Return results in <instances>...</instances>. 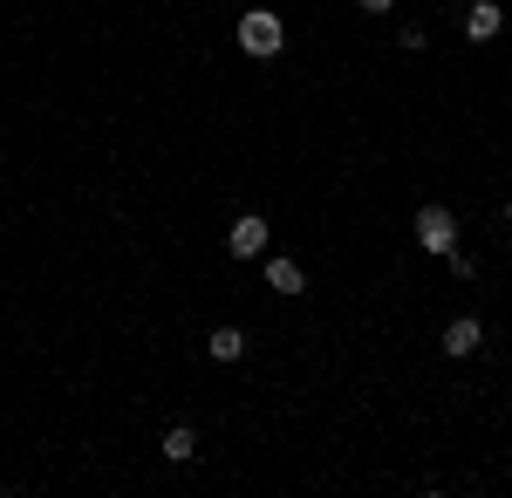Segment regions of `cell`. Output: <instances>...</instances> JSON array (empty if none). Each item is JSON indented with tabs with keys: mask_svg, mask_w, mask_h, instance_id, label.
<instances>
[{
	"mask_svg": "<svg viewBox=\"0 0 512 498\" xmlns=\"http://www.w3.org/2000/svg\"><path fill=\"white\" fill-rule=\"evenodd\" d=\"M239 48H246L253 62H274L280 48H287V21H280L274 7H253V14H239Z\"/></svg>",
	"mask_w": 512,
	"mask_h": 498,
	"instance_id": "obj_1",
	"label": "cell"
},
{
	"mask_svg": "<svg viewBox=\"0 0 512 498\" xmlns=\"http://www.w3.org/2000/svg\"><path fill=\"white\" fill-rule=\"evenodd\" d=\"M417 246L437 253V260L458 253V219H451V205H424V212H417Z\"/></svg>",
	"mask_w": 512,
	"mask_h": 498,
	"instance_id": "obj_2",
	"label": "cell"
},
{
	"mask_svg": "<svg viewBox=\"0 0 512 498\" xmlns=\"http://www.w3.org/2000/svg\"><path fill=\"white\" fill-rule=\"evenodd\" d=\"M267 239H274V232H267L260 212H239L233 232H226V253H233V260H260V253H267Z\"/></svg>",
	"mask_w": 512,
	"mask_h": 498,
	"instance_id": "obj_3",
	"label": "cell"
},
{
	"mask_svg": "<svg viewBox=\"0 0 512 498\" xmlns=\"http://www.w3.org/2000/svg\"><path fill=\"white\" fill-rule=\"evenodd\" d=\"M499 28H506L499 0H472V7H465V41H478V48H485V41H499Z\"/></svg>",
	"mask_w": 512,
	"mask_h": 498,
	"instance_id": "obj_4",
	"label": "cell"
},
{
	"mask_svg": "<svg viewBox=\"0 0 512 498\" xmlns=\"http://www.w3.org/2000/svg\"><path fill=\"white\" fill-rule=\"evenodd\" d=\"M478 348H485V321L458 314V321L444 328V355H458V362H465V355H478Z\"/></svg>",
	"mask_w": 512,
	"mask_h": 498,
	"instance_id": "obj_5",
	"label": "cell"
},
{
	"mask_svg": "<svg viewBox=\"0 0 512 498\" xmlns=\"http://www.w3.org/2000/svg\"><path fill=\"white\" fill-rule=\"evenodd\" d=\"M267 287H274V294H308V273H301V260H267Z\"/></svg>",
	"mask_w": 512,
	"mask_h": 498,
	"instance_id": "obj_6",
	"label": "cell"
},
{
	"mask_svg": "<svg viewBox=\"0 0 512 498\" xmlns=\"http://www.w3.org/2000/svg\"><path fill=\"white\" fill-rule=\"evenodd\" d=\"M205 355H212V362H239V355H246V335H239L233 321H226V328H212V342H205Z\"/></svg>",
	"mask_w": 512,
	"mask_h": 498,
	"instance_id": "obj_7",
	"label": "cell"
},
{
	"mask_svg": "<svg viewBox=\"0 0 512 498\" xmlns=\"http://www.w3.org/2000/svg\"><path fill=\"white\" fill-rule=\"evenodd\" d=\"M164 458H171V464H192V458H198L192 423H171V430H164Z\"/></svg>",
	"mask_w": 512,
	"mask_h": 498,
	"instance_id": "obj_8",
	"label": "cell"
},
{
	"mask_svg": "<svg viewBox=\"0 0 512 498\" xmlns=\"http://www.w3.org/2000/svg\"><path fill=\"white\" fill-rule=\"evenodd\" d=\"M396 0H362V14H390Z\"/></svg>",
	"mask_w": 512,
	"mask_h": 498,
	"instance_id": "obj_9",
	"label": "cell"
},
{
	"mask_svg": "<svg viewBox=\"0 0 512 498\" xmlns=\"http://www.w3.org/2000/svg\"><path fill=\"white\" fill-rule=\"evenodd\" d=\"M506 219H512V205H506Z\"/></svg>",
	"mask_w": 512,
	"mask_h": 498,
	"instance_id": "obj_10",
	"label": "cell"
}]
</instances>
